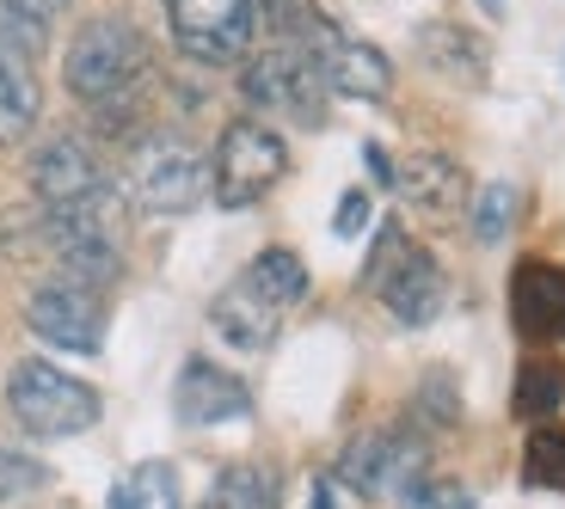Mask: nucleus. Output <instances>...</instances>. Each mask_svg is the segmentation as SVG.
Returning a JSON list of instances; mask_svg holds the SVG:
<instances>
[{
  "label": "nucleus",
  "instance_id": "13",
  "mask_svg": "<svg viewBox=\"0 0 565 509\" xmlns=\"http://www.w3.org/2000/svg\"><path fill=\"white\" fill-rule=\"evenodd\" d=\"M418 62L430 74H443L449 86H467V93H480L486 74H492V50H486L480 31L455 25V19H424L418 25Z\"/></svg>",
  "mask_w": 565,
  "mask_h": 509
},
{
  "label": "nucleus",
  "instance_id": "2",
  "mask_svg": "<svg viewBox=\"0 0 565 509\" xmlns=\"http://www.w3.org/2000/svg\"><path fill=\"white\" fill-rule=\"evenodd\" d=\"M363 289L412 332L430 326V320H443V307H449V277H443V264L394 221H387L382 234H375V246H369Z\"/></svg>",
  "mask_w": 565,
  "mask_h": 509
},
{
  "label": "nucleus",
  "instance_id": "9",
  "mask_svg": "<svg viewBox=\"0 0 565 509\" xmlns=\"http://www.w3.org/2000/svg\"><path fill=\"white\" fill-rule=\"evenodd\" d=\"M25 326H31V338H43L50 350H74V356L105 350V307H99L93 289H74V283L31 289Z\"/></svg>",
  "mask_w": 565,
  "mask_h": 509
},
{
  "label": "nucleus",
  "instance_id": "14",
  "mask_svg": "<svg viewBox=\"0 0 565 509\" xmlns=\"http://www.w3.org/2000/svg\"><path fill=\"white\" fill-rule=\"evenodd\" d=\"M320 74L339 99H387L394 93V62L363 37H332L320 50Z\"/></svg>",
  "mask_w": 565,
  "mask_h": 509
},
{
  "label": "nucleus",
  "instance_id": "4",
  "mask_svg": "<svg viewBox=\"0 0 565 509\" xmlns=\"http://www.w3.org/2000/svg\"><path fill=\"white\" fill-rule=\"evenodd\" d=\"M7 411L19 418L25 436L62 442V436H81V430L99 424L105 399H99V387L68 375V368L43 362V356H25V362H13V375H7Z\"/></svg>",
  "mask_w": 565,
  "mask_h": 509
},
{
  "label": "nucleus",
  "instance_id": "25",
  "mask_svg": "<svg viewBox=\"0 0 565 509\" xmlns=\"http://www.w3.org/2000/svg\"><path fill=\"white\" fill-rule=\"evenodd\" d=\"M523 467L535 485H559L565 491V424H535L523 448Z\"/></svg>",
  "mask_w": 565,
  "mask_h": 509
},
{
  "label": "nucleus",
  "instance_id": "7",
  "mask_svg": "<svg viewBox=\"0 0 565 509\" xmlns=\"http://www.w3.org/2000/svg\"><path fill=\"white\" fill-rule=\"evenodd\" d=\"M31 197L50 209H86V215H117V184L105 172V160L93 154L86 136H50L31 148Z\"/></svg>",
  "mask_w": 565,
  "mask_h": 509
},
{
  "label": "nucleus",
  "instance_id": "20",
  "mask_svg": "<svg viewBox=\"0 0 565 509\" xmlns=\"http://www.w3.org/2000/svg\"><path fill=\"white\" fill-rule=\"evenodd\" d=\"M510 405H516V418H529V424L559 418V405H565V362L559 356H529V362L516 368V393H510Z\"/></svg>",
  "mask_w": 565,
  "mask_h": 509
},
{
  "label": "nucleus",
  "instance_id": "11",
  "mask_svg": "<svg viewBox=\"0 0 565 509\" xmlns=\"http://www.w3.org/2000/svg\"><path fill=\"white\" fill-rule=\"evenodd\" d=\"M510 320L529 344H559L565 338V264L523 258L510 270Z\"/></svg>",
  "mask_w": 565,
  "mask_h": 509
},
{
  "label": "nucleus",
  "instance_id": "3",
  "mask_svg": "<svg viewBox=\"0 0 565 509\" xmlns=\"http://www.w3.org/2000/svg\"><path fill=\"white\" fill-rule=\"evenodd\" d=\"M124 191L148 215H184L210 191V154L184 142L179 129H141L124 160Z\"/></svg>",
  "mask_w": 565,
  "mask_h": 509
},
{
  "label": "nucleus",
  "instance_id": "27",
  "mask_svg": "<svg viewBox=\"0 0 565 509\" xmlns=\"http://www.w3.org/2000/svg\"><path fill=\"white\" fill-rule=\"evenodd\" d=\"M510 215H516V191L510 184H486L480 203H473V240L498 246L510 234Z\"/></svg>",
  "mask_w": 565,
  "mask_h": 509
},
{
  "label": "nucleus",
  "instance_id": "18",
  "mask_svg": "<svg viewBox=\"0 0 565 509\" xmlns=\"http://www.w3.org/2000/svg\"><path fill=\"white\" fill-rule=\"evenodd\" d=\"M241 283L253 289V295H265L277 313H289V307L308 301V264H301V252H289V246H265V252L246 264Z\"/></svg>",
  "mask_w": 565,
  "mask_h": 509
},
{
  "label": "nucleus",
  "instance_id": "5",
  "mask_svg": "<svg viewBox=\"0 0 565 509\" xmlns=\"http://www.w3.org/2000/svg\"><path fill=\"white\" fill-rule=\"evenodd\" d=\"M282 172H289V142L265 117H241L222 129V142L210 154V197L222 209H253L282 184Z\"/></svg>",
  "mask_w": 565,
  "mask_h": 509
},
{
  "label": "nucleus",
  "instance_id": "21",
  "mask_svg": "<svg viewBox=\"0 0 565 509\" xmlns=\"http://www.w3.org/2000/svg\"><path fill=\"white\" fill-rule=\"evenodd\" d=\"M399 430V424H394ZM394 430H363L339 454V479L363 497H387V467H394Z\"/></svg>",
  "mask_w": 565,
  "mask_h": 509
},
{
  "label": "nucleus",
  "instance_id": "29",
  "mask_svg": "<svg viewBox=\"0 0 565 509\" xmlns=\"http://www.w3.org/2000/svg\"><path fill=\"white\" fill-rule=\"evenodd\" d=\"M363 160H369V172H375V184H387V191H394L399 166L387 160V148H382V142H369V148H363Z\"/></svg>",
  "mask_w": 565,
  "mask_h": 509
},
{
  "label": "nucleus",
  "instance_id": "1",
  "mask_svg": "<svg viewBox=\"0 0 565 509\" xmlns=\"http://www.w3.org/2000/svg\"><path fill=\"white\" fill-rule=\"evenodd\" d=\"M62 80L105 129H124L141 117V99L154 93V50L136 31V19L99 13L74 31L68 56H62Z\"/></svg>",
  "mask_w": 565,
  "mask_h": 509
},
{
  "label": "nucleus",
  "instance_id": "10",
  "mask_svg": "<svg viewBox=\"0 0 565 509\" xmlns=\"http://www.w3.org/2000/svg\"><path fill=\"white\" fill-rule=\"evenodd\" d=\"M172 411L179 424L191 430H210V424H241L253 418V387L234 375V368H215L210 356H191L172 381Z\"/></svg>",
  "mask_w": 565,
  "mask_h": 509
},
{
  "label": "nucleus",
  "instance_id": "8",
  "mask_svg": "<svg viewBox=\"0 0 565 509\" xmlns=\"http://www.w3.org/2000/svg\"><path fill=\"white\" fill-rule=\"evenodd\" d=\"M167 25L198 68H227L253 56L258 0H167Z\"/></svg>",
  "mask_w": 565,
  "mask_h": 509
},
{
  "label": "nucleus",
  "instance_id": "28",
  "mask_svg": "<svg viewBox=\"0 0 565 509\" xmlns=\"http://www.w3.org/2000/svg\"><path fill=\"white\" fill-rule=\"evenodd\" d=\"M369 221H375L369 191H363V184H351V191L339 197V209H332V234H339V240H356V234H369Z\"/></svg>",
  "mask_w": 565,
  "mask_h": 509
},
{
  "label": "nucleus",
  "instance_id": "15",
  "mask_svg": "<svg viewBox=\"0 0 565 509\" xmlns=\"http://www.w3.org/2000/svg\"><path fill=\"white\" fill-rule=\"evenodd\" d=\"M210 326H215V338H222V344H234V350L258 356V350H270V344H277L282 313L270 307L265 295H253L246 283H227L222 295L210 301Z\"/></svg>",
  "mask_w": 565,
  "mask_h": 509
},
{
  "label": "nucleus",
  "instance_id": "12",
  "mask_svg": "<svg viewBox=\"0 0 565 509\" xmlns=\"http://www.w3.org/2000/svg\"><path fill=\"white\" fill-rule=\"evenodd\" d=\"M394 191L406 197L412 215H424V221H455V215L467 209V197H473V178H467L461 160H449V154H412L406 166H399Z\"/></svg>",
  "mask_w": 565,
  "mask_h": 509
},
{
  "label": "nucleus",
  "instance_id": "6",
  "mask_svg": "<svg viewBox=\"0 0 565 509\" xmlns=\"http://www.w3.org/2000/svg\"><path fill=\"white\" fill-rule=\"evenodd\" d=\"M241 99L253 105V111H265V117H289V123H301V129H320L332 86H326L320 62H313L308 50H282V43H270V50L246 56Z\"/></svg>",
  "mask_w": 565,
  "mask_h": 509
},
{
  "label": "nucleus",
  "instance_id": "19",
  "mask_svg": "<svg viewBox=\"0 0 565 509\" xmlns=\"http://www.w3.org/2000/svg\"><path fill=\"white\" fill-rule=\"evenodd\" d=\"M282 491H277V473L258 467V461H234V467L215 473V485L203 491L198 509H277Z\"/></svg>",
  "mask_w": 565,
  "mask_h": 509
},
{
  "label": "nucleus",
  "instance_id": "24",
  "mask_svg": "<svg viewBox=\"0 0 565 509\" xmlns=\"http://www.w3.org/2000/svg\"><path fill=\"white\" fill-rule=\"evenodd\" d=\"M412 411H418L430 430H455V424H461V387H455L449 368H430V375H424Z\"/></svg>",
  "mask_w": 565,
  "mask_h": 509
},
{
  "label": "nucleus",
  "instance_id": "17",
  "mask_svg": "<svg viewBox=\"0 0 565 509\" xmlns=\"http://www.w3.org/2000/svg\"><path fill=\"white\" fill-rule=\"evenodd\" d=\"M38 111H43V93H38V74H31V56L0 43V148L25 142L38 129Z\"/></svg>",
  "mask_w": 565,
  "mask_h": 509
},
{
  "label": "nucleus",
  "instance_id": "30",
  "mask_svg": "<svg viewBox=\"0 0 565 509\" xmlns=\"http://www.w3.org/2000/svg\"><path fill=\"white\" fill-rule=\"evenodd\" d=\"M308 509H339V497H332V479H320V485H313Z\"/></svg>",
  "mask_w": 565,
  "mask_h": 509
},
{
  "label": "nucleus",
  "instance_id": "26",
  "mask_svg": "<svg viewBox=\"0 0 565 509\" xmlns=\"http://www.w3.org/2000/svg\"><path fill=\"white\" fill-rule=\"evenodd\" d=\"M43 485H50V467H43V461H31V454H19V448H0V503H25Z\"/></svg>",
  "mask_w": 565,
  "mask_h": 509
},
{
  "label": "nucleus",
  "instance_id": "23",
  "mask_svg": "<svg viewBox=\"0 0 565 509\" xmlns=\"http://www.w3.org/2000/svg\"><path fill=\"white\" fill-rule=\"evenodd\" d=\"M111 509H179V473L167 461H141L111 485Z\"/></svg>",
  "mask_w": 565,
  "mask_h": 509
},
{
  "label": "nucleus",
  "instance_id": "16",
  "mask_svg": "<svg viewBox=\"0 0 565 509\" xmlns=\"http://www.w3.org/2000/svg\"><path fill=\"white\" fill-rule=\"evenodd\" d=\"M258 25L270 31V43L282 50H308L320 62V50L332 37H344L339 19L326 13V0H258Z\"/></svg>",
  "mask_w": 565,
  "mask_h": 509
},
{
  "label": "nucleus",
  "instance_id": "22",
  "mask_svg": "<svg viewBox=\"0 0 565 509\" xmlns=\"http://www.w3.org/2000/svg\"><path fill=\"white\" fill-rule=\"evenodd\" d=\"M74 0H0V43H13L19 56H38L50 43V25L68 13Z\"/></svg>",
  "mask_w": 565,
  "mask_h": 509
},
{
  "label": "nucleus",
  "instance_id": "31",
  "mask_svg": "<svg viewBox=\"0 0 565 509\" xmlns=\"http://www.w3.org/2000/svg\"><path fill=\"white\" fill-rule=\"evenodd\" d=\"M455 509H473V503H467V497H461V503H455Z\"/></svg>",
  "mask_w": 565,
  "mask_h": 509
}]
</instances>
